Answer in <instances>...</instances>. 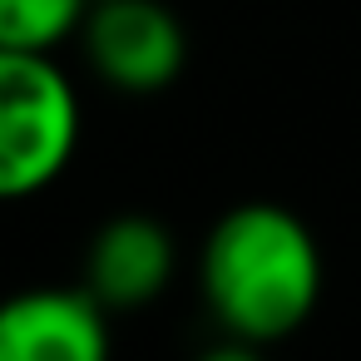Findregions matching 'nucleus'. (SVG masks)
<instances>
[{
    "label": "nucleus",
    "mask_w": 361,
    "mask_h": 361,
    "mask_svg": "<svg viewBox=\"0 0 361 361\" xmlns=\"http://www.w3.org/2000/svg\"><path fill=\"white\" fill-rule=\"evenodd\" d=\"M203 297L228 336L272 346L322 302L317 233L282 203L228 208L203 243Z\"/></svg>",
    "instance_id": "nucleus-1"
},
{
    "label": "nucleus",
    "mask_w": 361,
    "mask_h": 361,
    "mask_svg": "<svg viewBox=\"0 0 361 361\" xmlns=\"http://www.w3.org/2000/svg\"><path fill=\"white\" fill-rule=\"evenodd\" d=\"M80 149L70 75L40 50H0V193H45Z\"/></svg>",
    "instance_id": "nucleus-2"
},
{
    "label": "nucleus",
    "mask_w": 361,
    "mask_h": 361,
    "mask_svg": "<svg viewBox=\"0 0 361 361\" xmlns=\"http://www.w3.org/2000/svg\"><path fill=\"white\" fill-rule=\"evenodd\" d=\"M80 35L94 75L124 94L169 90L188 60L183 25L164 0H99Z\"/></svg>",
    "instance_id": "nucleus-3"
},
{
    "label": "nucleus",
    "mask_w": 361,
    "mask_h": 361,
    "mask_svg": "<svg viewBox=\"0 0 361 361\" xmlns=\"http://www.w3.org/2000/svg\"><path fill=\"white\" fill-rule=\"evenodd\" d=\"M104 317L90 287H30L0 312V361H109Z\"/></svg>",
    "instance_id": "nucleus-4"
},
{
    "label": "nucleus",
    "mask_w": 361,
    "mask_h": 361,
    "mask_svg": "<svg viewBox=\"0 0 361 361\" xmlns=\"http://www.w3.org/2000/svg\"><path fill=\"white\" fill-rule=\"evenodd\" d=\"M173 233L149 213H119L109 218L90 252H85V287L109 312H139L164 297L173 282Z\"/></svg>",
    "instance_id": "nucleus-5"
},
{
    "label": "nucleus",
    "mask_w": 361,
    "mask_h": 361,
    "mask_svg": "<svg viewBox=\"0 0 361 361\" xmlns=\"http://www.w3.org/2000/svg\"><path fill=\"white\" fill-rule=\"evenodd\" d=\"M94 0H0V50L50 55L85 30Z\"/></svg>",
    "instance_id": "nucleus-6"
},
{
    "label": "nucleus",
    "mask_w": 361,
    "mask_h": 361,
    "mask_svg": "<svg viewBox=\"0 0 361 361\" xmlns=\"http://www.w3.org/2000/svg\"><path fill=\"white\" fill-rule=\"evenodd\" d=\"M193 361H262V346H257V341H243V336H228V341L198 351Z\"/></svg>",
    "instance_id": "nucleus-7"
},
{
    "label": "nucleus",
    "mask_w": 361,
    "mask_h": 361,
    "mask_svg": "<svg viewBox=\"0 0 361 361\" xmlns=\"http://www.w3.org/2000/svg\"><path fill=\"white\" fill-rule=\"evenodd\" d=\"M94 6H99V0H94Z\"/></svg>",
    "instance_id": "nucleus-8"
}]
</instances>
